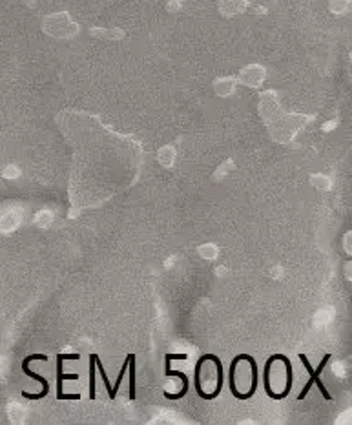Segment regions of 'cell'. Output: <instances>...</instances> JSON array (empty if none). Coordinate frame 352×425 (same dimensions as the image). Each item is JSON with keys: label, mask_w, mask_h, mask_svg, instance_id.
Wrapping results in <instances>:
<instances>
[{"label": "cell", "mask_w": 352, "mask_h": 425, "mask_svg": "<svg viewBox=\"0 0 352 425\" xmlns=\"http://www.w3.org/2000/svg\"><path fill=\"white\" fill-rule=\"evenodd\" d=\"M257 363L250 354H237L230 362L228 370V387L235 400L247 402L257 390Z\"/></svg>", "instance_id": "obj_1"}, {"label": "cell", "mask_w": 352, "mask_h": 425, "mask_svg": "<svg viewBox=\"0 0 352 425\" xmlns=\"http://www.w3.org/2000/svg\"><path fill=\"white\" fill-rule=\"evenodd\" d=\"M195 392L201 400L212 402L221 394L225 384V370L221 360L215 354L201 356L195 363V374H193Z\"/></svg>", "instance_id": "obj_2"}, {"label": "cell", "mask_w": 352, "mask_h": 425, "mask_svg": "<svg viewBox=\"0 0 352 425\" xmlns=\"http://www.w3.org/2000/svg\"><path fill=\"white\" fill-rule=\"evenodd\" d=\"M292 382H294L292 363L285 354H279V369L277 370H274L272 358L265 362L263 385H265V392L270 400H274V402L285 400L292 390Z\"/></svg>", "instance_id": "obj_3"}, {"label": "cell", "mask_w": 352, "mask_h": 425, "mask_svg": "<svg viewBox=\"0 0 352 425\" xmlns=\"http://www.w3.org/2000/svg\"><path fill=\"white\" fill-rule=\"evenodd\" d=\"M331 358H332L331 354H325V356H323V360L319 362V367H318V369H316V370H314V369H312L311 362H309V358H307V356H305V354H299V360H301V363H303V367H305V369H307V372H309V382L305 384L303 390L299 392V396H297V400H303V398L307 396V394H309V390L312 389V385L316 384V385H318L319 392L323 394L325 400H327V402H331V400H332L331 392L327 390V387H325V384H323V382H321V380H319V374L323 372V369H325V367H327V363H329V360H331Z\"/></svg>", "instance_id": "obj_4"}, {"label": "cell", "mask_w": 352, "mask_h": 425, "mask_svg": "<svg viewBox=\"0 0 352 425\" xmlns=\"http://www.w3.org/2000/svg\"><path fill=\"white\" fill-rule=\"evenodd\" d=\"M79 354H57V400L59 402H77L81 394H64V380H79V374H64L62 363L66 360H79Z\"/></svg>", "instance_id": "obj_5"}, {"label": "cell", "mask_w": 352, "mask_h": 425, "mask_svg": "<svg viewBox=\"0 0 352 425\" xmlns=\"http://www.w3.org/2000/svg\"><path fill=\"white\" fill-rule=\"evenodd\" d=\"M37 360H41V362H46L48 360V356L46 354H29L24 358V362H22V370H24V374L29 378H33V380H37V382H41L42 384V390L39 392V394H29V392H22V398H26V400H42V398L46 396L49 392V384H48V380L46 378H42L41 374H37V372H31V369H29V363L31 362H37Z\"/></svg>", "instance_id": "obj_6"}, {"label": "cell", "mask_w": 352, "mask_h": 425, "mask_svg": "<svg viewBox=\"0 0 352 425\" xmlns=\"http://www.w3.org/2000/svg\"><path fill=\"white\" fill-rule=\"evenodd\" d=\"M97 354H90V400H95V369H97Z\"/></svg>", "instance_id": "obj_7"}, {"label": "cell", "mask_w": 352, "mask_h": 425, "mask_svg": "<svg viewBox=\"0 0 352 425\" xmlns=\"http://www.w3.org/2000/svg\"><path fill=\"white\" fill-rule=\"evenodd\" d=\"M130 356V400L131 402H135V398H137V394H135V354H128Z\"/></svg>", "instance_id": "obj_8"}, {"label": "cell", "mask_w": 352, "mask_h": 425, "mask_svg": "<svg viewBox=\"0 0 352 425\" xmlns=\"http://www.w3.org/2000/svg\"><path fill=\"white\" fill-rule=\"evenodd\" d=\"M97 367H99L101 378H103V382H104V387H106V390H108V396H110V400H115L117 392H115V390H113V387L110 385V380H108V374L104 372V367H103V363H101V358H97Z\"/></svg>", "instance_id": "obj_9"}, {"label": "cell", "mask_w": 352, "mask_h": 425, "mask_svg": "<svg viewBox=\"0 0 352 425\" xmlns=\"http://www.w3.org/2000/svg\"><path fill=\"white\" fill-rule=\"evenodd\" d=\"M349 7V0H331V9L334 13H343Z\"/></svg>", "instance_id": "obj_10"}, {"label": "cell", "mask_w": 352, "mask_h": 425, "mask_svg": "<svg viewBox=\"0 0 352 425\" xmlns=\"http://www.w3.org/2000/svg\"><path fill=\"white\" fill-rule=\"evenodd\" d=\"M130 369V356H126V362L124 365H123V369H121V372H119V376H117V382H115V385H113V390L117 392L119 387H121V384H123V378H124V372L126 370Z\"/></svg>", "instance_id": "obj_11"}, {"label": "cell", "mask_w": 352, "mask_h": 425, "mask_svg": "<svg viewBox=\"0 0 352 425\" xmlns=\"http://www.w3.org/2000/svg\"><path fill=\"white\" fill-rule=\"evenodd\" d=\"M227 6H230L235 11H241L243 7H245V0H221V9Z\"/></svg>", "instance_id": "obj_12"}, {"label": "cell", "mask_w": 352, "mask_h": 425, "mask_svg": "<svg viewBox=\"0 0 352 425\" xmlns=\"http://www.w3.org/2000/svg\"><path fill=\"white\" fill-rule=\"evenodd\" d=\"M179 7H181L179 0H170V2H168V9H170V11H177Z\"/></svg>", "instance_id": "obj_13"}, {"label": "cell", "mask_w": 352, "mask_h": 425, "mask_svg": "<svg viewBox=\"0 0 352 425\" xmlns=\"http://www.w3.org/2000/svg\"><path fill=\"white\" fill-rule=\"evenodd\" d=\"M28 4H33V0H31V2H28Z\"/></svg>", "instance_id": "obj_14"}]
</instances>
